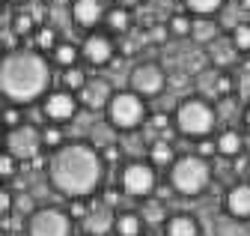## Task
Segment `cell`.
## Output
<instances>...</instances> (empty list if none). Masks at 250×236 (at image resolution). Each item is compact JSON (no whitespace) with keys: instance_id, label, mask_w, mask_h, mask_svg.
<instances>
[{"instance_id":"484cf974","label":"cell","mask_w":250,"mask_h":236,"mask_svg":"<svg viewBox=\"0 0 250 236\" xmlns=\"http://www.w3.org/2000/svg\"><path fill=\"white\" fill-rule=\"evenodd\" d=\"M62 81H66V90L72 93V90H83L86 87V75H83V69H78V66H72V69H66V75H62Z\"/></svg>"},{"instance_id":"d590c367","label":"cell","mask_w":250,"mask_h":236,"mask_svg":"<svg viewBox=\"0 0 250 236\" xmlns=\"http://www.w3.org/2000/svg\"><path fill=\"white\" fill-rule=\"evenodd\" d=\"M0 206H3V212H12V194L3 189V194H0Z\"/></svg>"},{"instance_id":"6da1fadb","label":"cell","mask_w":250,"mask_h":236,"mask_svg":"<svg viewBox=\"0 0 250 236\" xmlns=\"http://www.w3.org/2000/svg\"><path fill=\"white\" fill-rule=\"evenodd\" d=\"M48 180L60 194L89 197L102 183V156L89 143H62L48 162Z\"/></svg>"},{"instance_id":"1f68e13d","label":"cell","mask_w":250,"mask_h":236,"mask_svg":"<svg viewBox=\"0 0 250 236\" xmlns=\"http://www.w3.org/2000/svg\"><path fill=\"white\" fill-rule=\"evenodd\" d=\"M3 123H6V129L24 126V123H21V111H18V108H6V111H3Z\"/></svg>"},{"instance_id":"cb8c5ba5","label":"cell","mask_w":250,"mask_h":236,"mask_svg":"<svg viewBox=\"0 0 250 236\" xmlns=\"http://www.w3.org/2000/svg\"><path fill=\"white\" fill-rule=\"evenodd\" d=\"M214 33H217V24H214V21H208V18H194L191 36H197V42H208V39H214Z\"/></svg>"},{"instance_id":"836d02e7","label":"cell","mask_w":250,"mask_h":236,"mask_svg":"<svg viewBox=\"0 0 250 236\" xmlns=\"http://www.w3.org/2000/svg\"><path fill=\"white\" fill-rule=\"evenodd\" d=\"M211 153H217V143H211V141H200V146H197V156H211Z\"/></svg>"},{"instance_id":"2e32d148","label":"cell","mask_w":250,"mask_h":236,"mask_svg":"<svg viewBox=\"0 0 250 236\" xmlns=\"http://www.w3.org/2000/svg\"><path fill=\"white\" fill-rule=\"evenodd\" d=\"M164 236H200V224H197L194 215L176 212L164 221Z\"/></svg>"},{"instance_id":"9a60e30c","label":"cell","mask_w":250,"mask_h":236,"mask_svg":"<svg viewBox=\"0 0 250 236\" xmlns=\"http://www.w3.org/2000/svg\"><path fill=\"white\" fill-rule=\"evenodd\" d=\"M227 212L232 218H250V183H238L227 194Z\"/></svg>"},{"instance_id":"5bb4252c","label":"cell","mask_w":250,"mask_h":236,"mask_svg":"<svg viewBox=\"0 0 250 236\" xmlns=\"http://www.w3.org/2000/svg\"><path fill=\"white\" fill-rule=\"evenodd\" d=\"M113 227H116V215L107 210V206H96V210H89V215L83 218L86 236H107Z\"/></svg>"},{"instance_id":"603a6c76","label":"cell","mask_w":250,"mask_h":236,"mask_svg":"<svg viewBox=\"0 0 250 236\" xmlns=\"http://www.w3.org/2000/svg\"><path fill=\"white\" fill-rule=\"evenodd\" d=\"M75 60H78V48H75L72 42H60V45L54 48V63H60L62 69H72Z\"/></svg>"},{"instance_id":"4dcf8cb0","label":"cell","mask_w":250,"mask_h":236,"mask_svg":"<svg viewBox=\"0 0 250 236\" xmlns=\"http://www.w3.org/2000/svg\"><path fill=\"white\" fill-rule=\"evenodd\" d=\"M69 215H72V218H86V215H89L86 197H72V203H69Z\"/></svg>"},{"instance_id":"8d00e7d4","label":"cell","mask_w":250,"mask_h":236,"mask_svg":"<svg viewBox=\"0 0 250 236\" xmlns=\"http://www.w3.org/2000/svg\"><path fill=\"white\" fill-rule=\"evenodd\" d=\"M241 96H250V66L244 69V78H241Z\"/></svg>"},{"instance_id":"60d3db41","label":"cell","mask_w":250,"mask_h":236,"mask_svg":"<svg viewBox=\"0 0 250 236\" xmlns=\"http://www.w3.org/2000/svg\"><path fill=\"white\" fill-rule=\"evenodd\" d=\"M238 3H241V9H244V12H250V0H238Z\"/></svg>"},{"instance_id":"52a82bcc","label":"cell","mask_w":250,"mask_h":236,"mask_svg":"<svg viewBox=\"0 0 250 236\" xmlns=\"http://www.w3.org/2000/svg\"><path fill=\"white\" fill-rule=\"evenodd\" d=\"M69 233H72V218L57 206L36 210L27 224V236H69Z\"/></svg>"},{"instance_id":"e575fe53","label":"cell","mask_w":250,"mask_h":236,"mask_svg":"<svg viewBox=\"0 0 250 236\" xmlns=\"http://www.w3.org/2000/svg\"><path fill=\"white\" fill-rule=\"evenodd\" d=\"M149 123H152L155 129H167V126H170V117H167V114H152Z\"/></svg>"},{"instance_id":"ba28073f","label":"cell","mask_w":250,"mask_h":236,"mask_svg":"<svg viewBox=\"0 0 250 236\" xmlns=\"http://www.w3.org/2000/svg\"><path fill=\"white\" fill-rule=\"evenodd\" d=\"M42 146H45V143H42V132L33 129V126H27V123L6 132V153H12L18 162L36 159Z\"/></svg>"},{"instance_id":"d6a6232c","label":"cell","mask_w":250,"mask_h":236,"mask_svg":"<svg viewBox=\"0 0 250 236\" xmlns=\"http://www.w3.org/2000/svg\"><path fill=\"white\" fill-rule=\"evenodd\" d=\"M36 45H39V48H57V45H54V30H51V27L39 30V36H36Z\"/></svg>"},{"instance_id":"5b68a950","label":"cell","mask_w":250,"mask_h":236,"mask_svg":"<svg viewBox=\"0 0 250 236\" xmlns=\"http://www.w3.org/2000/svg\"><path fill=\"white\" fill-rule=\"evenodd\" d=\"M143 120H146V105H143V96H137L134 90L131 93H116L110 99V105H107V123L113 129L131 132Z\"/></svg>"},{"instance_id":"8fae6325","label":"cell","mask_w":250,"mask_h":236,"mask_svg":"<svg viewBox=\"0 0 250 236\" xmlns=\"http://www.w3.org/2000/svg\"><path fill=\"white\" fill-rule=\"evenodd\" d=\"M81 51H83V60H86V63H92V66H107V63L113 60L116 45H113V39L104 36V33H89V36L83 39Z\"/></svg>"},{"instance_id":"ac0fdd59","label":"cell","mask_w":250,"mask_h":236,"mask_svg":"<svg viewBox=\"0 0 250 236\" xmlns=\"http://www.w3.org/2000/svg\"><path fill=\"white\" fill-rule=\"evenodd\" d=\"M104 24H107V30H110V33H128L131 15H128V9L116 6V9H110V12L104 15Z\"/></svg>"},{"instance_id":"7c38bea8","label":"cell","mask_w":250,"mask_h":236,"mask_svg":"<svg viewBox=\"0 0 250 236\" xmlns=\"http://www.w3.org/2000/svg\"><path fill=\"white\" fill-rule=\"evenodd\" d=\"M78 99H81V105L83 108H89V111H102V108H107L110 105V84L107 81H102V78H92V81H86V87L78 93Z\"/></svg>"},{"instance_id":"30bf717a","label":"cell","mask_w":250,"mask_h":236,"mask_svg":"<svg viewBox=\"0 0 250 236\" xmlns=\"http://www.w3.org/2000/svg\"><path fill=\"white\" fill-rule=\"evenodd\" d=\"M75 108H78V102H75V96L69 90H54V93H48L45 96V105H42L45 117H48L54 126L69 123L72 117H75Z\"/></svg>"},{"instance_id":"b9f144b4","label":"cell","mask_w":250,"mask_h":236,"mask_svg":"<svg viewBox=\"0 0 250 236\" xmlns=\"http://www.w3.org/2000/svg\"><path fill=\"white\" fill-rule=\"evenodd\" d=\"M9 3H24V0H9Z\"/></svg>"},{"instance_id":"d4e9b609","label":"cell","mask_w":250,"mask_h":236,"mask_svg":"<svg viewBox=\"0 0 250 236\" xmlns=\"http://www.w3.org/2000/svg\"><path fill=\"white\" fill-rule=\"evenodd\" d=\"M167 30H170L173 36H191V30H194V21L188 18V15H170V21H167Z\"/></svg>"},{"instance_id":"f1b7e54d","label":"cell","mask_w":250,"mask_h":236,"mask_svg":"<svg viewBox=\"0 0 250 236\" xmlns=\"http://www.w3.org/2000/svg\"><path fill=\"white\" fill-rule=\"evenodd\" d=\"M42 143L51 146V150H60V146H62V129L60 126H48L42 132Z\"/></svg>"},{"instance_id":"ab89813d","label":"cell","mask_w":250,"mask_h":236,"mask_svg":"<svg viewBox=\"0 0 250 236\" xmlns=\"http://www.w3.org/2000/svg\"><path fill=\"white\" fill-rule=\"evenodd\" d=\"M244 126H247V132H250V108L244 111Z\"/></svg>"},{"instance_id":"7a4b0ae2","label":"cell","mask_w":250,"mask_h":236,"mask_svg":"<svg viewBox=\"0 0 250 236\" xmlns=\"http://www.w3.org/2000/svg\"><path fill=\"white\" fill-rule=\"evenodd\" d=\"M48 81H51V69L39 51L18 48L9 51L0 63V90L12 105L36 102L48 90Z\"/></svg>"},{"instance_id":"f35d334b","label":"cell","mask_w":250,"mask_h":236,"mask_svg":"<svg viewBox=\"0 0 250 236\" xmlns=\"http://www.w3.org/2000/svg\"><path fill=\"white\" fill-rule=\"evenodd\" d=\"M137 3H143V0H116V6H122V9H131Z\"/></svg>"},{"instance_id":"4fadbf2b","label":"cell","mask_w":250,"mask_h":236,"mask_svg":"<svg viewBox=\"0 0 250 236\" xmlns=\"http://www.w3.org/2000/svg\"><path fill=\"white\" fill-rule=\"evenodd\" d=\"M107 12H104V6H102V0H75L72 3V18H75V24L78 27H96L102 18H104Z\"/></svg>"},{"instance_id":"d6986e66","label":"cell","mask_w":250,"mask_h":236,"mask_svg":"<svg viewBox=\"0 0 250 236\" xmlns=\"http://www.w3.org/2000/svg\"><path fill=\"white\" fill-rule=\"evenodd\" d=\"M214 143H217V153H221V156H238L241 146H244L241 135L232 132V129H229V132H221V138H217Z\"/></svg>"},{"instance_id":"7402d4cb","label":"cell","mask_w":250,"mask_h":236,"mask_svg":"<svg viewBox=\"0 0 250 236\" xmlns=\"http://www.w3.org/2000/svg\"><path fill=\"white\" fill-rule=\"evenodd\" d=\"M149 159H152V165H173V143L170 141H155L149 146Z\"/></svg>"},{"instance_id":"9c48e42d","label":"cell","mask_w":250,"mask_h":236,"mask_svg":"<svg viewBox=\"0 0 250 236\" xmlns=\"http://www.w3.org/2000/svg\"><path fill=\"white\" fill-rule=\"evenodd\" d=\"M164 84H167V78H164V69L158 63H137L131 69V90L137 96L152 99V96H158L164 90Z\"/></svg>"},{"instance_id":"74e56055","label":"cell","mask_w":250,"mask_h":236,"mask_svg":"<svg viewBox=\"0 0 250 236\" xmlns=\"http://www.w3.org/2000/svg\"><path fill=\"white\" fill-rule=\"evenodd\" d=\"M155 197H158V200H167V197H170V189H167V186H158V189H155Z\"/></svg>"},{"instance_id":"44dd1931","label":"cell","mask_w":250,"mask_h":236,"mask_svg":"<svg viewBox=\"0 0 250 236\" xmlns=\"http://www.w3.org/2000/svg\"><path fill=\"white\" fill-rule=\"evenodd\" d=\"M143 215V221L146 224H161V221H167V215H164V200H158V197H149L146 203H143V210H140Z\"/></svg>"},{"instance_id":"e0dca14e","label":"cell","mask_w":250,"mask_h":236,"mask_svg":"<svg viewBox=\"0 0 250 236\" xmlns=\"http://www.w3.org/2000/svg\"><path fill=\"white\" fill-rule=\"evenodd\" d=\"M140 227H143V218L131 210H125L116 215V236H140Z\"/></svg>"},{"instance_id":"8992f818","label":"cell","mask_w":250,"mask_h":236,"mask_svg":"<svg viewBox=\"0 0 250 236\" xmlns=\"http://www.w3.org/2000/svg\"><path fill=\"white\" fill-rule=\"evenodd\" d=\"M119 189L131 197H152V191L158 189L155 183V167L146 162H131L119 170Z\"/></svg>"},{"instance_id":"277c9868","label":"cell","mask_w":250,"mask_h":236,"mask_svg":"<svg viewBox=\"0 0 250 236\" xmlns=\"http://www.w3.org/2000/svg\"><path fill=\"white\" fill-rule=\"evenodd\" d=\"M217 123L214 117V108L206 102V99H185L179 108H176V126L182 135L188 138H206Z\"/></svg>"},{"instance_id":"83f0119b","label":"cell","mask_w":250,"mask_h":236,"mask_svg":"<svg viewBox=\"0 0 250 236\" xmlns=\"http://www.w3.org/2000/svg\"><path fill=\"white\" fill-rule=\"evenodd\" d=\"M0 173H3V180H12V176L18 173V159L12 153L3 150V156H0Z\"/></svg>"},{"instance_id":"4316f807","label":"cell","mask_w":250,"mask_h":236,"mask_svg":"<svg viewBox=\"0 0 250 236\" xmlns=\"http://www.w3.org/2000/svg\"><path fill=\"white\" fill-rule=\"evenodd\" d=\"M232 48L235 51H250V24H235V30H232Z\"/></svg>"},{"instance_id":"ffe728a7","label":"cell","mask_w":250,"mask_h":236,"mask_svg":"<svg viewBox=\"0 0 250 236\" xmlns=\"http://www.w3.org/2000/svg\"><path fill=\"white\" fill-rule=\"evenodd\" d=\"M224 3H227V0H185V9L194 12L197 18H208L217 9H224Z\"/></svg>"},{"instance_id":"f546056e","label":"cell","mask_w":250,"mask_h":236,"mask_svg":"<svg viewBox=\"0 0 250 236\" xmlns=\"http://www.w3.org/2000/svg\"><path fill=\"white\" fill-rule=\"evenodd\" d=\"M12 30H15L18 36H27V30H33V15H30V12H21V15L12 21Z\"/></svg>"},{"instance_id":"3957f363","label":"cell","mask_w":250,"mask_h":236,"mask_svg":"<svg viewBox=\"0 0 250 236\" xmlns=\"http://www.w3.org/2000/svg\"><path fill=\"white\" fill-rule=\"evenodd\" d=\"M208 183H211V167L203 156H182L170 165V186L185 197L203 194Z\"/></svg>"}]
</instances>
